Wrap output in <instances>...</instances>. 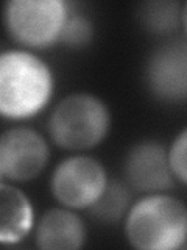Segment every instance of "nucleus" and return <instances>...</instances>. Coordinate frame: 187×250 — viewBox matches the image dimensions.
<instances>
[{
  "mask_svg": "<svg viewBox=\"0 0 187 250\" xmlns=\"http://www.w3.org/2000/svg\"><path fill=\"white\" fill-rule=\"evenodd\" d=\"M86 239V229L80 216L70 209H49L36 229V246L44 250L81 249Z\"/></svg>",
  "mask_w": 187,
  "mask_h": 250,
  "instance_id": "obj_9",
  "label": "nucleus"
},
{
  "mask_svg": "<svg viewBox=\"0 0 187 250\" xmlns=\"http://www.w3.org/2000/svg\"><path fill=\"white\" fill-rule=\"evenodd\" d=\"M109 130V111L103 100L78 92L53 108L49 133L53 143L67 150H86L100 144Z\"/></svg>",
  "mask_w": 187,
  "mask_h": 250,
  "instance_id": "obj_3",
  "label": "nucleus"
},
{
  "mask_svg": "<svg viewBox=\"0 0 187 250\" xmlns=\"http://www.w3.org/2000/svg\"><path fill=\"white\" fill-rule=\"evenodd\" d=\"M130 203V194L120 182H109L100 199L91 207L92 216L103 222H115L125 214Z\"/></svg>",
  "mask_w": 187,
  "mask_h": 250,
  "instance_id": "obj_12",
  "label": "nucleus"
},
{
  "mask_svg": "<svg viewBox=\"0 0 187 250\" xmlns=\"http://www.w3.org/2000/svg\"><path fill=\"white\" fill-rule=\"evenodd\" d=\"M49 161V146L31 128H10L0 139L2 180L28 182L44 170Z\"/></svg>",
  "mask_w": 187,
  "mask_h": 250,
  "instance_id": "obj_7",
  "label": "nucleus"
},
{
  "mask_svg": "<svg viewBox=\"0 0 187 250\" xmlns=\"http://www.w3.org/2000/svg\"><path fill=\"white\" fill-rule=\"evenodd\" d=\"M94 35L92 22L83 14L69 16L66 27L62 30L61 41L69 47H83L88 44Z\"/></svg>",
  "mask_w": 187,
  "mask_h": 250,
  "instance_id": "obj_13",
  "label": "nucleus"
},
{
  "mask_svg": "<svg viewBox=\"0 0 187 250\" xmlns=\"http://www.w3.org/2000/svg\"><path fill=\"white\" fill-rule=\"evenodd\" d=\"M106 170L98 160L75 155L55 167L50 189L53 197L67 208H91L108 186Z\"/></svg>",
  "mask_w": 187,
  "mask_h": 250,
  "instance_id": "obj_5",
  "label": "nucleus"
},
{
  "mask_svg": "<svg viewBox=\"0 0 187 250\" xmlns=\"http://www.w3.org/2000/svg\"><path fill=\"white\" fill-rule=\"evenodd\" d=\"M125 177L128 183L142 192H162L173 186V172L168 150L154 139L134 144L125 158Z\"/></svg>",
  "mask_w": 187,
  "mask_h": 250,
  "instance_id": "obj_8",
  "label": "nucleus"
},
{
  "mask_svg": "<svg viewBox=\"0 0 187 250\" xmlns=\"http://www.w3.org/2000/svg\"><path fill=\"white\" fill-rule=\"evenodd\" d=\"M144 75L156 99L170 104L187 100V41H170L154 49Z\"/></svg>",
  "mask_w": 187,
  "mask_h": 250,
  "instance_id": "obj_6",
  "label": "nucleus"
},
{
  "mask_svg": "<svg viewBox=\"0 0 187 250\" xmlns=\"http://www.w3.org/2000/svg\"><path fill=\"white\" fill-rule=\"evenodd\" d=\"M128 242L140 250H173L187 241V208L175 197L151 192L127 213Z\"/></svg>",
  "mask_w": 187,
  "mask_h": 250,
  "instance_id": "obj_2",
  "label": "nucleus"
},
{
  "mask_svg": "<svg viewBox=\"0 0 187 250\" xmlns=\"http://www.w3.org/2000/svg\"><path fill=\"white\" fill-rule=\"evenodd\" d=\"M168 161L173 175L187 185V127L178 133L168 148Z\"/></svg>",
  "mask_w": 187,
  "mask_h": 250,
  "instance_id": "obj_14",
  "label": "nucleus"
},
{
  "mask_svg": "<svg viewBox=\"0 0 187 250\" xmlns=\"http://www.w3.org/2000/svg\"><path fill=\"white\" fill-rule=\"evenodd\" d=\"M3 16L8 33L16 42L42 49L61 41L70 14L62 0H10Z\"/></svg>",
  "mask_w": 187,
  "mask_h": 250,
  "instance_id": "obj_4",
  "label": "nucleus"
},
{
  "mask_svg": "<svg viewBox=\"0 0 187 250\" xmlns=\"http://www.w3.org/2000/svg\"><path fill=\"white\" fill-rule=\"evenodd\" d=\"M53 94V74L36 55L25 50L0 57V113L6 119H28L45 108Z\"/></svg>",
  "mask_w": 187,
  "mask_h": 250,
  "instance_id": "obj_1",
  "label": "nucleus"
},
{
  "mask_svg": "<svg viewBox=\"0 0 187 250\" xmlns=\"http://www.w3.org/2000/svg\"><path fill=\"white\" fill-rule=\"evenodd\" d=\"M181 22H183L184 30H186V33H187V3L183 6V13H181Z\"/></svg>",
  "mask_w": 187,
  "mask_h": 250,
  "instance_id": "obj_15",
  "label": "nucleus"
},
{
  "mask_svg": "<svg viewBox=\"0 0 187 250\" xmlns=\"http://www.w3.org/2000/svg\"><path fill=\"white\" fill-rule=\"evenodd\" d=\"M183 8L173 0H153L139 6L137 18L142 27L154 35H168L181 22Z\"/></svg>",
  "mask_w": 187,
  "mask_h": 250,
  "instance_id": "obj_11",
  "label": "nucleus"
},
{
  "mask_svg": "<svg viewBox=\"0 0 187 250\" xmlns=\"http://www.w3.org/2000/svg\"><path fill=\"white\" fill-rule=\"evenodd\" d=\"M33 227V208L28 197L19 188L0 185V241L3 244H18Z\"/></svg>",
  "mask_w": 187,
  "mask_h": 250,
  "instance_id": "obj_10",
  "label": "nucleus"
}]
</instances>
